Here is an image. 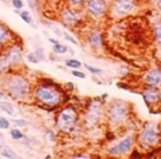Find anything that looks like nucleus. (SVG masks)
Masks as SVG:
<instances>
[{
  "mask_svg": "<svg viewBox=\"0 0 161 159\" xmlns=\"http://www.w3.org/2000/svg\"><path fill=\"white\" fill-rule=\"evenodd\" d=\"M11 121H12L17 127H19V128H20V127H25L27 125H28V121H25V119H21V118L20 119H12Z\"/></svg>",
  "mask_w": 161,
  "mask_h": 159,
  "instance_id": "30",
  "label": "nucleus"
},
{
  "mask_svg": "<svg viewBox=\"0 0 161 159\" xmlns=\"http://www.w3.org/2000/svg\"><path fill=\"white\" fill-rule=\"evenodd\" d=\"M12 38V32L5 23L0 22V51H2L6 46H9V43Z\"/></svg>",
  "mask_w": 161,
  "mask_h": 159,
  "instance_id": "14",
  "label": "nucleus"
},
{
  "mask_svg": "<svg viewBox=\"0 0 161 159\" xmlns=\"http://www.w3.org/2000/svg\"><path fill=\"white\" fill-rule=\"evenodd\" d=\"M144 1V0H135V2H136V5H139V3H141Z\"/></svg>",
  "mask_w": 161,
  "mask_h": 159,
  "instance_id": "39",
  "label": "nucleus"
},
{
  "mask_svg": "<svg viewBox=\"0 0 161 159\" xmlns=\"http://www.w3.org/2000/svg\"><path fill=\"white\" fill-rule=\"evenodd\" d=\"M5 95H6L5 92H3L2 90H0V99H2V97H3V96H5Z\"/></svg>",
  "mask_w": 161,
  "mask_h": 159,
  "instance_id": "38",
  "label": "nucleus"
},
{
  "mask_svg": "<svg viewBox=\"0 0 161 159\" xmlns=\"http://www.w3.org/2000/svg\"><path fill=\"white\" fill-rule=\"evenodd\" d=\"M11 71V66L8 62V60L6 59L5 54L1 53L0 54V74H6L9 73Z\"/></svg>",
  "mask_w": 161,
  "mask_h": 159,
  "instance_id": "18",
  "label": "nucleus"
},
{
  "mask_svg": "<svg viewBox=\"0 0 161 159\" xmlns=\"http://www.w3.org/2000/svg\"><path fill=\"white\" fill-rule=\"evenodd\" d=\"M63 35H64V39H65L66 41H68L70 43H72V44H75V46H77V44H78L77 40L74 38L73 35L68 34L67 32H63Z\"/></svg>",
  "mask_w": 161,
  "mask_h": 159,
  "instance_id": "29",
  "label": "nucleus"
},
{
  "mask_svg": "<svg viewBox=\"0 0 161 159\" xmlns=\"http://www.w3.org/2000/svg\"><path fill=\"white\" fill-rule=\"evenodd\" d=\"M27 60H28L29 62H31V63H39V62H40V60H39V58L37 56V54L33 52H29L28 54H27Z\"/></svg>",
  "mask_w": 161,
  "mask_h": 159,
  "instance_id": "27",
  "label": "nucleus"
},
{
  "mask_svg": "<svg viewBox=\"0 0 161 159\" xmlns=\"http://www.w3.org/2000/svg\"><path fill=\"white\" fill-rule=\"evenodd\" d=\"M6 95L15 101H25L31 93V85L23 75L19 73H6L2 88Z\"/></svg>",
  "mask_w": 161,
  "mask_h": 159,
  "instance_id": "1",
  "label": "nucleus"
},
{
  "mask_svg": "<svg viewBox=\"0 0 161 159\" xmlns=\"http://www.w3.org/2000/svg\"><path fill=\"white\" fill-rule=\"evenodd\" d=\"M105 116V107L101 99H93L89 103L84 115V126L87 128H93L101 123L102 118Z\"/></svg>",
  "mask_w": 161,
  "mask_h": 159,
  "instance_id": "6",
  "label": "nucleus"
},
{
  "mask_svg": "<svg viewBox=\"0 0 161 159\" xmlns=\"http://www.w3.org/2000/svg\"><path fill=\"white\" fill-rule=\"evenodd\" d=\"M68 51V46L65 44H62V43H58V44H53V52L55 54H65Z\"/></svg>",
  "mask_w": 161,
  "mask_h": 159,
  "instance_id": "21",
  "label": "nucleus"
},
{
  "mask_svg": "<svg viewBox=\"0 0 161 159\" xmlns=\"http://www.w3.org/2000/svg\"><path fill=\"white\" fill-rule=\"evenodd\" d=\"M28 5L30 9H35L37 8V0H28Z\"/></svg>",
  "mask_w": 161,
  "mask_h": 159,
  "instance_id": "34",
  "label": "nucleus"
},
{
  "mask_svg": "<svg viewBox=\"0 0 161 159\" xmlns=\"http://www.w3.org/2000/svg\"><path fill=\"white\" fill-rule=\"evenodd\" d=\"M144 83L146 85L161 86V68H152L148 71L144 76Z\"/></svg>",
  "mask_w": 161,
  "mask_h": 159,
  "instance_id": "13",
  "label": "nucleus"
},
{
  "mask_svg": "<svg viewBox=\"0 0 161 159\" xmlns=\"http://www.w3.org/2000/svg\"><path fill=\"white\" fill-rule=\"evenodd\" d=\"M43 53H44V50H43L42 48L37 49V51H35V54H37V56H38L40 61L44 60V54H43Z\"/></svg>",
  "mask_w": 161,
  "mask_h": 159,
  "instance_id": "32",
  "label": "nucleus"
},
{
  "mask_svg": "<svg viewBox=\"0 0 161 159\" xmlns=\"http://www.w3.org/2000/svg\"><path fill=\"white\" fill-rule=\"evenodd\" d=\"M129 116V105L126 101L119 99H111L105 107V117L113 126H118Z\"/></svg>",
  "mask_w": 161,
  "mask_h": 159,
  "instance_id": "3",
  "label": "nucleus"
},
{
  "mask_svg": "<svg viewBox=\"0 0 161 159\" xmlns=\"http://www.w3.org/2000/svg\"><path fill=\"white\" fill-rule=\"evenodd\" d=\"M15 11H17V13L20 15V18L27 24H32L33 23V18L31 17L30 12L28 10H15Z\"/></svg>",
  "mask_w": 161,
  "mask_h": 159,
  "instance_id": "19",
  "label": "nucleus"
},
{
  "mask_svg": "<svg viewBox=\"0 0 161 159\" xmlns=\"http://www.w3.org/2000/svg\"><path fill=\"white\" fill-rule=\"evenodd\" d=\"M49 41H50L51 43H53V44H58V43H60L56 39H53V38H50L49 39Z\"/></svg>",
  "mask_w": 161,
  "mask_h": 159,
  "instance_id": "36",
  "label": "nucleus"
},
{
  "mask_svg": "<svg viewBox=\"0 0 161 159\" xmlns=\"http://www.w3.org/2000/svg\"><path fill=\"white\" fill-rule=\"evenodd\" d=\"M78 115L73 106L61 108L56 115V127L64 133H72L77 127Z\"/></svg>",
  "mask_w": 161,
  "mask_h": 159,
  "instance_id": "5",
  "label": "nucleus"
},
{
  "mask_svg": "<svg viewBox=\"0 0 161 159\" xmlns=\"http://www.w3.org/2000/svg\"><path fill=\"white\" fill-rule=\"evenodd\" d=\"M11 5L15 8V10H21L24 7V2L23 0H11Z\"/></svg>",
  "mask_w": 161,
  "mask_h": 159,
  "instance_id": "26",
  "label": "nucleus"
},
{
  "mask_svg": "<svg viewBox=\"0 0 161 159\" xmlns=\"http://www.w3.org/2000/svg\"><path fill=\"white\" fill-rule=\"evenodd\" d=\"M136 7L135 0H113L111 6V12L115 17L121 18L133 12Z\"/></svg>",
  "mask_w": 161,
  "mask_h": 159,
  "instance_id": "10",
  "label": "nucleus"
},
{
  "mask_svg": "<svg viewBox=\"0 0 161 159\" xmlns=\"http://www.w3.org/2000/svg\"><path fill=\"white\" fill-rule=\"evenodd\" d=\"M154 5H156L157 9L161 11V0H154Z\"/></svg>",
  "mask_w": 161,
  "mask_h": 159,
  "instance_id": "35",
  "label": "nucleus"
},
{
  "mask_svg": "<svg viewBox=\"0 0 161 159\" xmlns=\"http://www.w3.org/2000/svg\"><path fill=\"white\" fill-rule=\"evenodd\" d=\"M73 157H75V158H88V156H86V155H75V156H73Z\"/></svg>",
  "mask_w": 161,
  "mask_h": 159,
  "instance_id": "37",
  "label": "nucleus"
},
{
  "mask_svg": "<svg viewBox=\"0 0 161 159\" xmlns=\"http://www.w3.org/2000/svg\"><path fill=\"white\" fill-rule=\"evenodd\" d=\"M2 53L5 54L6 59L8 60L9 64L11 66V70L15 68H19L22 65L23 62V54H22V49L17 44H12V46H6L2 50Z\"/></svg>",
  "mask_w": 161,
  "mask_h": 159,
  "instance_id": "9",
  "label": "nucleus"
},
{
  "mask_svg": "<svg viewBox=\"0 0 161 159\" xmlns=\"http://www.w3.org/2000/svg\"><path fill=\"white\" fill-rule=\"evenodd\" d=\"M84 10L89 17L101 18L108 11V5L106 0H86L84 3Z\"/></svg>",
  "mask_w": 161,
  "mask_h": 159,
  "instance_id": "8",
  "label": "nucleus"
},
{
  "mask_svg": "<svg viewBox=\"0 0 161 159\" xmlns=\"http://www.w3.org/2000/svg\"><path fill=\"white\" fill-rule=\"evenodd\" d=\"M87 46L93 50H99L103 46V37L98 31L91 32L86 38Z\"/></svg>",
  "mask_w": 161,
  "mask_h": 159,
  "instance_id": "15",
  "label": "nucleus"
},
{
  "mask_svg": "<svg viewBox=\"0 0 161 159\" xmlns=\"http://www.w3.org/2000/svg\"><path fill=\"white\" fill-rule=\"evenodd\" d=\"M75 9L76 8H67V9H64L61 13V21L68 28H74L80 21V12Z\"/></svg>",
  "mask_w": 161,
  "mask_h": 159,
  "instance_id": "12",
  "label": "nucleus"
},
{
  "mask_svg": "<svg viewBox=\"0 0 161 159\" xmlns=\"http://www.w3.org/2000/svg\"><path fill=\"white\" fill-rule=\"evenodd\" d=\"M55 86L56 85H44V84L37 85L32 90V96L34 101L49 108L59 107L63 103V96Z\"/></svg>",
  "mask_w": 161,
  "mask_h": 159,
  "instance_id": "2",
  "label": "nucleus"
},
{
  "mask_svg": "<svg viewBox=\"0 0 161 159\" xmlns=\"http://www.w3.org/2000/svg\"><path fill=\"white\" fill-rule=\"evenodd\" d=\"M141 95H142L145 103L148 106L156 105L161 101V91L158 86L146 85L144 90L141 91Z\"/></svg>",
  "mask_w": 161,
  "mask_h": 159,
  "instance_id": "11",
  "label": "nucleus"
},
{
  "mask_svg": "<svg viewBox=\"0 0 161 159\" xmlns=\"http://www.w3.org/2000/svg\"><path fill=\"white\" fill-rule=\"evenodd\" d=\"M0 109L6 113L9 116H13L15 115V107L12 106V104L10 102L7 101H0Z\"/></svg>",
  "mask_w": 161,
  "mask_h": 159,
  "instance_id": "17",
  "label": "nucleus"
},
{
  "mask_svg": "<svg viewBox=\"0 0 161 159\" xmlns=\"http://www.w3.org/2000/svg\"><path fill=\"white\" fill-rule=\"evenodd\" d=\"M84 68H85L87 71H89V73L94 74V75H101V74L103 73V70H101V68H95V66H93V65H89V64H87V63L84 64Z\"/></svg>",
  "mask_w": 161,
  "mask_h": 159,
  "instance_id": "24",
  "label": "nucleus"
},
{
  "mask_svg": "<svg viewBox=\"0 0 161 159\" xmlns=\"http://www.w3.org/2000/svg\"><path fill=\"white\" fill-rule=\"evenodd\" d=\"M64 64H65V66H67L68 68H71V70H75V68H82V62L78 60H76V59H67V60H65V62H64Z\"/></svg>",
  "mask_w": 161,
  "mask_h": 159,
  "instance_id": "20",
  "label": "nucleus"
},
{
  "mask_svg": "<svg viewBox=\"0 0 161 159\" xmlns=\"http://www.w3.org/2000/svg\"><path fill=\"white\" fill-rule=\"evenodd\" d=\"M0 156L5 157L8 159H17L18 155L13 152L10 147L6 146V145H0Z\"/></svg>",
  "mask_w": 161,
  "mask_h": 159,
  "instance_id": "16",
  "label": "nucleus"
},
{
  "mask_svg": "<svg viewBox=\"0 0 161 159\" xmlns=\"http://www.w3.org/2000/svg\"><path fill=\"white\" fill-rule=\"evenodd\" d=\"M160 133H159V129L156 126V124L149 123L145 124L141 127L137 135L136 141L141 149L149 150V149L158 146L160 143Z\"/></svg>",
  "mask_w": 161,
  "mask_h": 159,
  "instance_id": "4",
  "label": "nucleus"
},
{
  "mask_svg": "<svg viewBox=\"0 0 161 159\" xmlns=\"http://www.w3.org/2000/svg\"><path fill=\"white\" fill-rule=\"evenodd\" d=\"M72 75L75 76V77H77V78H85L86 77V74L84 73V72H82V71H80L78 68H75V70L72 71Z\"/></svg>",
  "mask_w": 161,
  "mask_h": 159,
  "instance_id": "31",
  "label": "nucleus"
},
{
  "mask_svg": "<svg viewBox=\"0 0 161 159\" xmlns=\"http://www.w3.org/2000/svg\"><path fill=\"white\" fill-rule=\"evenodd\" d=\"M10 121L7 119L6 117H0V129L1 130H6V129L10 128Z\"/></svg>",
  "mask_w": 161,
  "mask_h": 159,
  "instance_id": "25",
  "label": "nucleus"
},
{
  "mask_svg": "<svg viewBox=\"0 0 161 159\" xmlns=\"http://www.w3.org/2000/svg\"><path fill=\"white\" fill-rule=\"evenodd\" d=\"M154 37L158 46L161 48V22H158L154 25Z\"/></svg>",
  "mask_w": 161,
  "mask_h": 159,
  "instance_id": "22",
  "label": "nucleus"
},
{
  "mask_svg": "<svg viewBox=\"0 0 161 159\" xmlns=\"http://www.w3.org/2000/svg\"><path fill=\"white\" fill-rule=\"evenodd\" d=\"M144 155L141 154V152H139V150H131V154L129 155V157H133V158H137V157H142Z\"/></svg>",
  "mask_w": 161,
  "mask_h": 159,
  "instance_id": "33",
  "label": "nucleus"
},
{
  "mask_svg": "<svg viewBox=\"0 0 161 159\" xmlns=\"http://www.w3.org/2000/svg\"><path fill=\"white\" fill-rule=\"evenodd\" d=\"M10 137L13 140H21V139L24 137V135H23V133L20 130V128L17 127V128L10 129Z\"/></svg>",
  "mask_w": 161,
  "mask_h": 159,
  "instance_id": "23",
  "label": "nucleus"
},
{
  "mask_svg": "<svg viewBox=\"0 0 161 159\" xmlns=\"http://www.w3.org/2000/svg\"><path fill=\"white\" fill-rule=\"evenodd\" d=\"M0 140H3V135L0 133Z\"/></svg>",
  "mask_w": 161,
  "mask_h": 159,
  "instance_id": "40",
  "label": "nucleus"
},
{
  "mask_svg": "<svg viewBox=\"0 0 161 159\" xmlns=\"http://www.w3.org/2000/svg\"><path fill=\"white\" fill-rule=\"evenodd\" d=\"M136 144V139L131 135H127L124 138H121L118 143L114 144L107 149V154L111 157H120V156H127L129 152H131L133 145Z\"/></svg>",
  "mask_w": 161,
  "mask_h": 159,
  "instance_id": "7",
  "label": "nucleus"
},
{
  "mask_svg": "<svg viewBox=\"0 0 161 159\" xmlns=\"http://www.w3.org/2000/svg\"><path fill=\"white\" fill-rule=\"evenodd\" d=\"M86 0H68L71 7L72 8H78L80 6H84Z\"/></svg>",
  "mask_w": 161,
  "mask_h": 159,
  "instance_id": "28",
  "label": "nucleus"
},
{
  "mask_svg": "<svg viewBox=\"0 0 161 159\" xmlns=\"http://www.w3.org/2000/svg\"></svg>",
  "mask_w": 161,
  "mask_h": 159,
  "instance_id": "41",
  "label": "nucleus"
}]
</instances>
